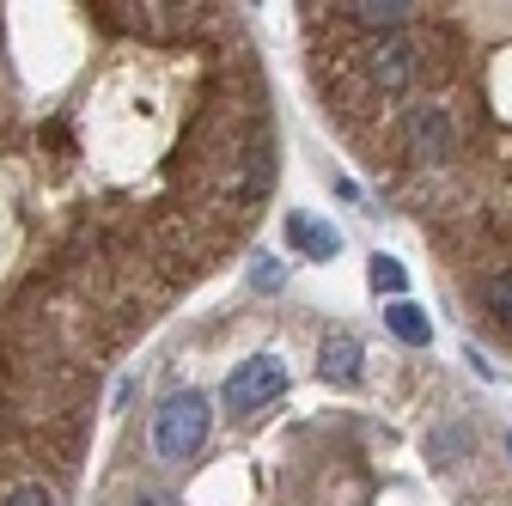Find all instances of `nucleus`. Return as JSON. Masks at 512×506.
Segmentation results:
<instances>
[{
    "label": "nucleus",
    "instance_id": "obj_10",
    "mask_svg": "<svg viewBox=\"0 0 512 506\" xmlns=\"http://www.w3.org/2000/svg\"><path fill=\"white\" fill-rule=\"evenodd\" d=\"M366 275H372V287H378V293H403V287H409V275H403V263H397V257H372V269H366Z\"/></svg>",
    "mask_w": 512,
    "mask_h": 506
},
{
    "label": "nucleus",
    "instance_id": "obj_9",
    "mask_svg": "<svg viewBox=\"0 0 512 506\" xmlns=\"http://www.w3.org/2000/svg\"><path fill=\"white\" fill-rule=\"evenodd\" d=\"M482 305H488V318H494L500 330H512V269H494V275H488Z\"/></svg>",
    "mask_w": 512,
    "mask_h": 506
},
{
    "label": "nucleus",
    "instance_id": "obj_2",
    "mask_svg": "<svg viewBox=\"0 0 512 506\" xmlns=\"http://www.w3.org/2000/svg\"><path fill=\"white\" fill-rule=\"evenodd\" d=\"M281 391H287V366H281L275 354H250V360H238L232 378H226V409H232V415H256L263 403H275Z\"/></svg>",
    "mask_w": 512,
    "mask_h": 506
},
{
    "label": "nucleus",
    "instance_id": "obj_12",
    "mask_svg": "<svg viewBox=\"0 0 512 506\" xmlns=\"http://www.w3.org/2000/svg\"><path fill=\"white\" fill-rule=\"evenodd\" d=\"M7 506H61V500H55L49 488H37V482H31V488H13V494H7Z\"/></svg>",
    "mask_w": 512,
    "mask_h": 506
},
{
    "label": "nucleus",
    "instance_id": "obj_14",
    "mask_svg": "<svg viewBox=\"0 0 512 506\" xmlns=\"http://www.w3.org/2000/svg\"><path fill=\"white\" fill-rule=\"evenodd\" d=\"M506 452H512V439H506Z\"/></svg>",
    "mask_w": 512,
    "mask_h": 506
},
{
    "label": "nucleus",
    "instance_id": "obj_5",
    "mask_svg": "<svg viewBox=\"0 0 512 506\" xmlns=\"http://www.w3.org/2000/svg\"><path fill=\"white\" fill-rule=\"evenodd\" d=\"M348 25L360 31H378V37H403V25H415L421 7H409V0H354V7H336Z\"/></svg>",
    "mask_w": 512,
    "mask_h": 506
},
{
    "label": "nucleus",
    "instance_id": "obj_11",
    "mask_svg": "<svg viewBox=\"0 0 512 506\" xmlns=\"http://www.w3.org/2000/svg\"><path fill=\"white\" fill-rule=\"evenodd\" d=\"M464 446H470V427H439V433H433V458H439V464H452Z\"/></svg>",
    "mask_w": 512,
    "mask_h": 506
},
{
    "label": "nucleus",
    "instance_id": "obj_7",
    "mask_svg": "<svg viewBox=\"0 0 512 506\" xmlns=\"http://www.w3.org/2000/svg\"><path fill=\"white\" fill-rule=\"evenodd\" d=\"M317 372H324L330 385H354V378H360V342H354V336H324Z\"/></svg>",
    "mask_w": 512,
    "mask_h": 506
},
{
    "label": "nucleus",
    "instance_id": "obj_1",
    "mask_svg": "<svg viewBox=\"0 0 512 506\" xmlns=\"http://www.w3.org/2000/svg\"><path fill=\"white\" fill-rule=\"evenodd\" d=\"M208 427H214V409H208L202 391H171L159 403V415H153V452L165 464H183L189 452H202Z\"/></svg>",
    "mask_w": 512,
    "mask_h": 506
},
{
    "label": "nucleus",
    "instance_id": "obj_6",
    "mask_svg": "<svg viewBox=\"0 0 512 506\" xmlns=\"http://www.w3.org/2000/svg\"><path fill=\"white\" fill-rule=\"evenodd\" d=\"M287 244L299 250V257H317V263H330L336 250H342V238H336V226H324V220H311V214H287Z\"/></svg>",
    "mask_w": 512,
    "mask_h": 506
},
{
    "label": "nucleus",
    "instance_id": "obj_13",
    "mask_svg": "<svg viewBox=\"0 0 512 506\" xmlns=\"http://www.w3.org/2000/svg\"><path fill=\"white\" fill-rule=\"evenodd\" d=\"M128 506H177V500H171V494H135Z\"/></svg>",
    "mask_w": 512,
    "mask_h": 506
},
{
    "label": "nucleus",
    "instance_id": "obj_8",
    "mask_svg": "<svg viewBox=\"0 0 512 506\" xmlns=\"http://www.w3.org/2000/svg\"><path fill=\"white\" fill-rule=\"evenodd\" d=\"M384 324H391L409 348H427V342H433V324L421 318V305H409V299H391V305H384Z\"/></svg>",
    "mask_w": 512,
    "mask_h": 506
},
{
    "label": "nucleus",
    "instance_id": "obj_4",
    "mask_svg": "<svg viewBox=\"0 0 512 506\" xmlns=\"http://www.w3.org/2000/svg\"><path fill=\"white\" fill-rule=\"evenodd\" d=\"M366 74H372L378 92H403V86L421 74V43H415V37H384V43L372 49V61H366Z\"/></svg>",
    "mask_w": 512,
    "mask_h": 506
},
{
    "label": "nucleus",
    "instance_id": "obj_3",
    "mask_svg": "<svg viewBox=\"0 0 512 506\" xmlns=\"http://www.w3.org/2000/svg\"><path fill=\"white\" fill-rule=\"evenodd\" d=\"M452 141H458V129H452V110H445V104H415L403 116V159L409 165L452 159Z\"/></svg>",
    "mask_w": 512,
    "mask_h": 506
}]
</instances>
